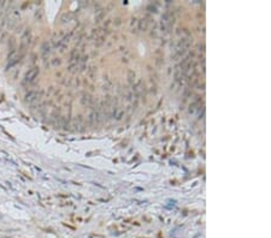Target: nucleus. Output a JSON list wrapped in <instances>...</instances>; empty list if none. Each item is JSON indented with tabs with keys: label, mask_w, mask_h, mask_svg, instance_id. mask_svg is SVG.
Wrapping results in <instances>:
<instances>
[{
	"label": "nucleus",
	"mask_w": 271,
	"mask_h": 238,
	"mask_svg": "<svg viewBox=\"0 0 271 238\" xmlns=\"http://www.w3.org/2000/svg\"><path fill=\"white\" fill-rule=\"evenodd\" d=\"M36 74H37V70H36V69L31 70L29 74H27V76H26V78H24V83H27V82H30V81H33V79H34V77L36 76Z\"/></svg>",
	"instance_id": "f257e3e1"
}]
</instances>
